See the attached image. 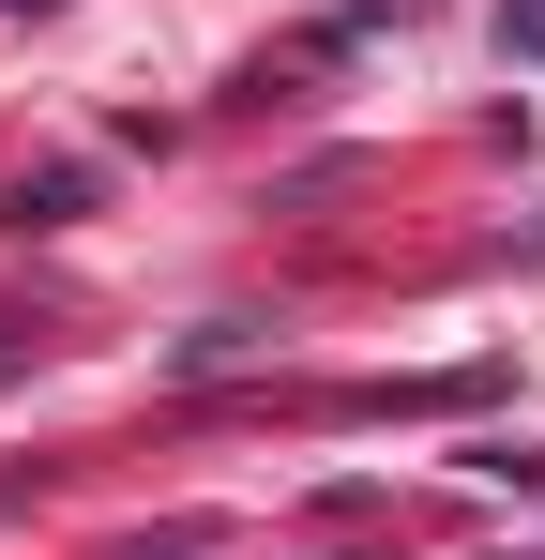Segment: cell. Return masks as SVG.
Wrapping results in <instances>:
<instances>
[{
  "label": "cell",
  "instance_id": "2",
  "mask_svg": "<svg viewBox=\"0 0 545 560\" xmlns=\"http://www.w3.org/2000/svg\"><path fill=\"white\" fill-rule=\"evenodd\" d=\"M500 46H515V61H545V0H500Z\"/></svg>",
  "mask_w": 545,
  "mask_h": 560
},
{
  "label": "cell",
  "instance_id": "5",
  "mask_svg": "<svg viewBox=\"0 0 545 560\" xmlns=\"http://www.w3.org/2000/svg\"><path fill=\"white\" fill-rule=\"evenodd\" d=\"M0 15H61V0H0Z\"/></svg>",
  "mask_w": 545,
  "mask_h": 560
},
{
  "label": "cell",
  "instance_id": "3",
  "mask_svg": "<svg viewBox=\"0 0 545 560\" xmlns=\"http://www.w3.org/2000/svg\"><path fill=\"white\" fill-rule=\"evenodd\" d=\"M121 560H212V530H152V546H121Z\"/></svg>",
  "mask_w": 545,
  "mask_h": 560
},
{
  "label": "cell",
  "instance_id": "4",
  "mask_svg": "<svg viewBox=\"0 0 545 560\" xmlns=\"http://www.w3.org/2000/svg\"><path fill=\"white\" fill-rule=\"evenodd\" d=\"M31 349H46V334H31V318H0V378H31Z\"/></svg>",
  "mask_w": 545,
  "mask_h": 560
},
{
  "label": "cell",
  "instance_id": "1",
  "mask_svg": "<svg viewBox=\"0 0 545 560\" xmlns=\"http://www.w3.org/2000/svg\"><path fill=\"white\" fill-rule=\"evenodd\" d=\"M0 212H15V228H77V212H91V183H77V167H31Z\"/></svg>",
  "mask_w": 545,
  "mask_h": 560
}]
</instances>
